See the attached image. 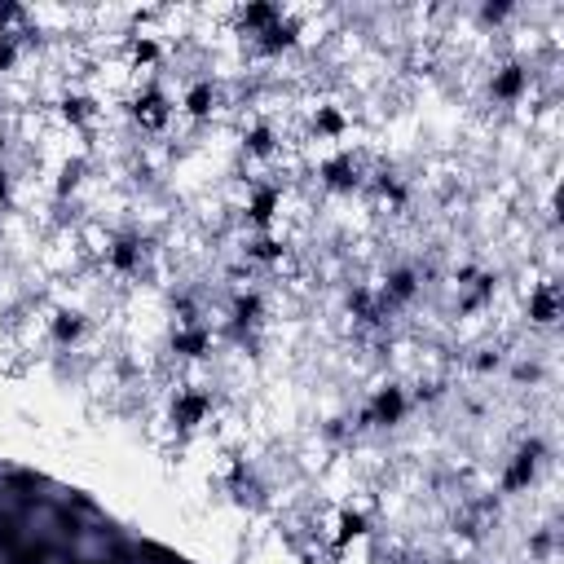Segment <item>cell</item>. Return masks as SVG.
<instances>
[{"mask_svg":"<svg viewBox=\"0 0 564 564\" xmlns=\"http://www.w3.org/2000/svg\"><path fill=\"white\" fill-rule=\"evenodd\" d=\"M0 146H5V141H0Z\"/></svg>","mask_w":564,"mask_h":564,"instance_id":"6","label":"cell"},{"mask_svg":"<svg viewBox=\"0 0 564 564\" xmlns=\"http://www.w3.org/2000/svg\"><path fill=\"white\" fill-rule=\"evenodd\" d=\"M375 410H379V419H388V423H393V419L401 415V397H397V393H383Z\"/></svg>","mask_w":564,"mask_h":564,"instance_id":"3","label":"cell"},{"mask_svg":"<svg viewBox=\"0 0 564 564\" xmlns=\"http://www.w3.org/2000/svg\"><path fill=\"white\" fill-rule=\"evenodd\" d=\"M0 203H5V172H0Z\"/></svg>","mask_w":564,"mask_h":564,"instance_id":"5","label":"cell"},{"mask_svg":"<svg viewBox=\"0 0 564 564\" xmlns=\"http://www.w3.org/2000/svg\"><path fill=\"white\" fill-rule=\"evenodd\" d=\"M137 119H141V124H150V128H159V124L168 119L163 97H159V93H146V97H137Z\"/></svg>","mask_w":564,"mask_h":564,"instance_id":"1","label":"cell"},{"mask_svg":"<svg viewBox=\"0 0 564 564\" xmlns=\"http://www.w3.org/2000/svg\"><path fill=\"white\" fill-rule=\"evenodd\" d=\"M516 89H520V71H507L503 80L494 84V93H503V97H507V93H516Z\"/></svg>","mask_w":564,"mask_h":564,"instance_id":"4","label":"cell"},{"mask_svg":"<svg viewBox=\"0 0 564 564\" xmlns=\"http://www.w3.org/2000/svg\"><path fill=\"white\" fill-rule=\"evenodd\" d=\"M212 101H216L212 89H194V93H190V115H208V111H212Z\"/></svg>","mask_w":564,"mask_h":564,"instance_id":"2","label":"cell"}]
</instances>
